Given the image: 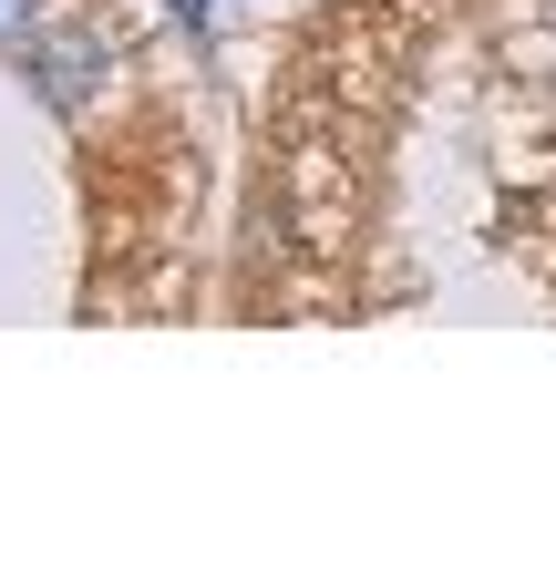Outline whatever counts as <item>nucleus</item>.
Here are the masks:
<instances>
[{
  "label": "nucleus",
  "mask_w": 556,
  "mask_h": 566,
  "mask_svg": "<svg viewBox=\"0 0 556 566\" xmlns=\"http://www.w3.org/2000/svg\"><path fill=\"white\" fill-rule=\"evenodd\" d=\"M93 62H104V52H93V42H62V52L42 62V83H52V104H73V93L93 83Z\"/></svg>",
  "instance_id": "obj_1"
},
{
  "label": "nucleus",
  "mask_w": 556,
  "mask_h": 566,
  "mask_svg": "<svg viewBox=\"0 0 556 566\" xmlns=\"http://www.w3.org/2000/svg\"><path fill=\"white\" fill-rule=\"evenodd\" d=\"M31 11H42V0H0V42H11V31H31Z\"/></svg>",
  "instance_id": "obj_2"
}]
</instances>
